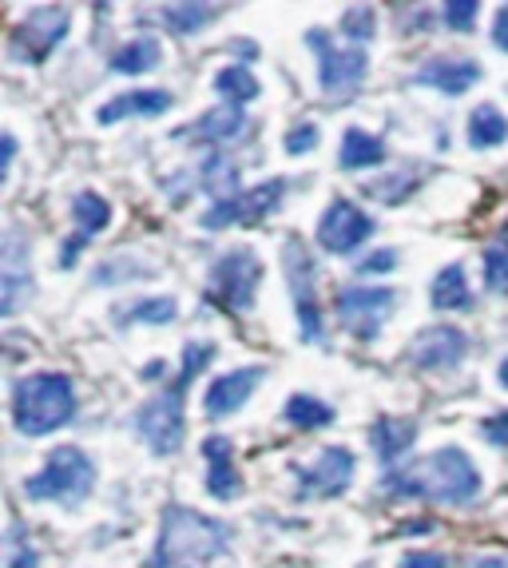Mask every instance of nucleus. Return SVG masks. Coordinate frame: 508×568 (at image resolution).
Masks as SVG:
<instances>
[{
	"label": "nucleus",
	"mask_w": 508,
	"mask_h": 568,
	"mask_svg": "<svg viewBox=\"0 0 508 568\" xmlns=\"http://www.w3.org/2000/svg\"><path fill=\"white\" fill-rule=\"evenodd\" d=\"M382 489L394 501H437V505H473L485 489V477L461 446H441L382 474Z\"/></svg>",
	"instance_id": "nucleus-1"
},
{
	"label": "nucleus",
	"mask_w": 508,
	"mask_h": 568,
	"mask_svg": "<svg viewBox=\"0 0 508 568\" xmlns=\"http://www.w3.org/2000/svg\"><path fill=\"white\" fill-rule=\"evenodd\" d=\"M231 545H235V529L226 521L191 509V505H167L148 568H207L219 557H226Z\"/></svg>",
	"instance_id": "nucleus-2"
},
{
	"label": "nucleus",
	"mask_w": 508,
	"mask_h": 568,
	"mask_svg": "<svg viewBox=\"0 0 508 568\" xmlns=\"http://www.w3.org/2000/svg\"><path fill=\"white\" fill-rule=\"evenodd\" d=\"M75 386L60 369H32L12 386V426L24 437H48L75 417Z\"/></svg>",
	"instance_id": "nucleus-3"
},
{
	"label": "nucleus",
	"mask_w": 508,
	"mask_h": 568,
	"mask_svg": "<svg viewBox=\"0 0 508 568\" xmlns=\"http://www.w3.org/2000/svg\"><path fill=\"white\" fill-rule=\"evenodd\" d=\"M95 462L80 446H60L48 454L37 474L24 477V497L29 501H57V505H84L95 489Z\"/></svg>",
	"instance_id": "nucleus-4"
},
{
	"label": "nucleus",
	"mask_w": 508,
	"mask_h": 568,
	"mask_svg": "<svg viewBox=\"0 0 508 568\" xmlns=\"http://www.w3.org/2000/svg\"><path fill=\"white\" fill-rule=\"evenodd\" d=\"M258 286H263V258L254 255L251 246H231L226 255H219L211 263L207 298L219 311H231V314L254 311Z\"/></svg>",
	"instance_id": "nucleus-5"
},
{
	"label": "nucleus",
	"mask_w": 508,
	"mask_h": 568,
	"mask_svg": "<svg viewBox=\"0 0 508 568\" xmlns=\"http://www.w3.org/2000/svg\"><path fill=\"white\" fill-rule=\"evenodd\" d=\"M283 271H286V291L294 298V314H298V331L306 342H326V323H322V303H318V258L306 243L286 239L283 243Z\"/></svg>",
	"instance_id": "nucleus-6"
},
{
	"label": "nucleus",
	"mask_w": 508,
	"mask_h": 568,
	"mask_svg": "<svg viewBox=\"0 0 508 568\" xmlns=\"http://www.w3.org/2000/svg\"><path fill=\"white\" fill-rule=\"evenodd\" d=\"M306 44L314 48V64H318V88L329 100H342V95H354L369 77V57L366 48L358 44H334L326 29L306 32Z\"/></svg>",
	"instance_id": "nucleus-7"
},
{
	"label": "nucleus",
	"mask_w": 508,
	"mask_h": 568,
	"mask_svg": "<svg viewBox=\"0 0 508 568\" xmlns=\"http://www.w3.org/2000/svg\"><path fill=\"white\" fill-rule=\"evenodd\" d=\"M183 389L187 386H175L160 389L151 402H143L135 409V434L140 442L151 449L155 457H171L180 454L183 442H187V409H183Z\"/></svg>",
	"instance_id": "nucleus-8"
},
{
	"label": "nucleus",
	"mask_w": 508,
	"mask_h": 568,
	"mask_svg": "<svg viewBox=\"0 0 508 568\" xmlns=\"http://www.w3.org/2000/svg\"><path fill=\"white\" fill-rule=\"evenodd\" d=\"M68 32H72V9H64V4H37L9 32V60L12 64H44Z\"/></svg>",
	"instance_id": "nucleus-9"
},
{
	"label": "nucleus",
	"mask_w": 508,
	"mask_h": 568,
	"mask_svg": "<svg viewBox=\"0 0 508 568\" xmlns=\"http://www.w3.org/2000/svg\"><path fill=\"white\" fill-rule=\"evenodd\" d=\"M291 474L298 481V501H334L358 477V457L346 446H326L314 462H294Z\"/></svg>",
	"instance_id": "nucleus-10"
},
{
	"label": "nucleus",
	"mask_w": 508,
	"mask_h": 568,
	"mask_svg": "<svg viewBox=\"0 0 508 568\" xmlns=\"http://www.w3.org/2000/svg\"><path fill=\"white\" fill-rule=\"evenodd\" d=\"M286 200V180H263L246 187L238 200L211 203V211L199 215L203 231H226V227H258L263 219H271Z\"/></svg>",
	"instance_id": "nucleus-11"
},
{
	"label": "nucleus",
	"mask_w": 508,
	"mask_h": 568,
	"mask_svg": "<svg viewBox=\"0 0 508 568\" xmlns=\"http://www.w3.org/2000/svg\"><path fill=\"white\" fill-rule=\"evenodd\" d=\"M374 231H377L374 215H366L358 203L329 200V207L322 211V219H318L314 239H318V246L326 251V255L349 258V255H358L362 246L374 239Z\"/></svg>",
	"instance_id": "nucleus-12"
},
{
	"label": "nucleus",
	"mask_w": 508,
	"mask_h": 568,
	"mask_svg": "<svg viewBox=\"0 0 508 568\" xmlns=\"http://www.w3.org/2000/svg\"><path fill=\"white\" fill-rule=\"evenodd\" d=\"M397 311L394 286H342L338 291V314L358 342H374L386 326V318Z\"/></svg>",
	"instance_id": "nucleus-13"
},
{
	"label": "nucleus",
	"mask_w": 508,
	"mask_h": 568,
	"mask_svg": "<svg viewBox=\"0 0 508 568\" xmlns=\"http://www.w3.org/2000/svg\"><path fill=\"white\" fill-rule=\"evenodd\" d=\"M469 354V334L461 326H425L417 331V338L409 342V362H414L421 374H445V369H457Z\"/></svg>",
	"instance_id": "nucleus-14"
},
{
	"label": "nucleus",
	"mask_w": 508,
	"mask_h": 568,
	"mask_svg": "<svg viewBox=\"0 0 508 568\" xmlns=\"http://www.w3.org/2000/svg\"><path fill=\"white\" fill-rule=\"evenodd\" d=\"M29 243L20 239V227L4 231V246H0V314L12 318L24 298H32V263H29Z\"/></svg>",
	"instance_id": "nucleus-15"
},
{
	"label": "nucleus",
	"mask_w": 508,
	"mask_h": 568,
	"mask_svg": "<svg viewBox=\"0 0 508 568\" xmlns=\"http://www.w3.org/2000/svg\"><path fill=\"white\" fill-rule=\"evenodd\" d=\"M266 382V366H238V369H226L219 374L215 382L207 386L203 394V414L211 422H223V417H235L246 402L254 398V389Z\"/></svg>",
	"instance_id": "nucleus-16"
},
{
	"label": "nucleus",
	"mask_w": 508,
	"mask_h": 568,
	"mask_svg": "<svg viewBox=\"0 0 508 568\" xmlns=\"http://www.w3.org/2000/svg\"><path fill=\"white\" fill-rule=\"evenodd\" d=\"M480 77H485V68L473 57H429L414 77H409V84L434 88V92H445V95H465L473 84H480Z\"/></svg>",
	"instance_id": "nucleus-17"
},
{
	"label": "nucleus",
	"mask_w": 508,
	"mask_h": 568,
	"mask_svg": "<svg viewBox=\"0 0 508 568\" xmlns=\"http://www.w3.org/2000/svg\"><path fill=\"white\" fill-rule=\"evenodd\" d=\"M203 457H207V493L215 501H238L243 493V474L235 465V442L223 434H211L203 442Z\"/></svg>",
	"instance_id": "nucleus-18"
},
{
	"label": "nucleus",
	"mask_w": 508,
	"mask_h": 568,
	"mask_svg": "<svg viewBox=\"0 0 508 568\" xmlns=\"http://www.w3.org/2000/svg\"><path fill=\"white\" fill-rule=\"evenodd\" d=\"M171 104H175V100H171V92H163V88H132V92L112 95V100L95 112V120L104 123V128H112V123H120V120H151V115L167 112Z\"/></svg>",
	"instance_id": "nucleus-19"
},
{
	"label": "nucleus",
	"mask_w": 508,
	"mask_h": 568,
	"mask_svg": "<svg viewBox=\"0 0 508 568\" xmlns=\"http://www.w3.org/2000/svg\"><path fill=\"white\" fill-rule=\"evenodd\" d=\"M369 446H374L377 462L386 465V474H389V469H397V462L417 446V422L414 417L382 414L374 426H369Z\"/></svg>",
	"instance_id": "nucleus-20"
},
{
	"label": "nucleus",
	"mask_w": 508,
	"mask_h": 568,
	"mask_svg": "<svg viewBox=\"0 0 508 568\" xmlns=\"http://www.w3.org/2000/svg\"><path fill=\"white\" fill-rule=\"evenodd\" d=\"M246 132V112L243 108H211V112H203L195 123H183L180 140H199V143H211V148H223V143L238 140V135Z\"/></svg>",
	"instance_id": "nucleus-21"
},
{
	"label": "nucleus",
	"mask_w": 508,
	"mask_h": 568,
	"mask_svg": "<svg viewBox=\"0 0 508 568\" xmlns=\"http://www.w3.org/2000/svg\"><path fill=\"white\" fill-rule=\"evenodd\" d=\"M429 303H434V311H457V314L477 311V298H473L469 275H465L461 263H449L437 271L434 286H429Z\"/></svg>",
	"instance_id": "nucleus-22"
},
{
	"label": "nucleus",
	"mask_w": 508,
	"mask_h": 568,
	"mask_svg": "<svg viewBox=\"0 0 508 568\" xmlns=\"http://www.w3.org/2000/svg\"><path fill=\"white\" fill-rule=\"evenodd\" d=\"M338 163L346 171L377 168V163H386V140L374 135V132H366V128H346V132H342Z\"/></svg>",
	"instance_id": "nucleus-23"
},
{
	"label": "nucleus",
	"mask_w": 508,
	"mask_h": 568,
	"mask_svg": "<svg viewBox=\"0 0 508 568\" xmlns=\"http://www.w3.org/2000/svg\"><path fill=\"white\" fill-rule=\"evenodd\" d=\"M160 64H163L160 37H135L120 52H112V72H120V77H148Z\"/></svg>",
	"instance_id": "nucleus-24"
},
{
	"label": "nucleus",
	"mask_w": 508,
	"mask_h": 568,
	"mask_svg": "<svg viewBox=\"0 0 508 568\" xmlns=\"http://www.w3.org/2000/svg\"><path fill=\"white\" fill-rule=\"evenodd\" d=\"M223 17V4H160V24L180 37H195V32L211 29Z\"/></svg>",
	"instance_id": "nucleus-25"
},
{
	"label": "nucleus",
	"mask_w": 508,
	"mask_h": 568,
	"mask_svg": "<svg viewBox=\"0 0 508 568\" xmlns=\"http://www.w3.org/2000/svg\"><path fill=\"white\" fill-rule=\"evenodd\" d=\"M465 135H469V148H477V152H492V148H500V143L508 140V115H500L497 104H477L469 112V128H465Z\"/></svg>",
	"instance_id": "nucleus-26"
},
{
	"label": "nucleus",
	"mask_w": 508,
	"mask_h": 568,
	"mask_svg": "<svg viewBox=\"0 0 508 568\" xmlns=\"http://www.w3.org/2000/svg\"><path fill=\"white\" fill-rule=\"evenodd\" d=\"M199 180L215 195V203L238 200V195H243V187H238V163L226 152H211L207 160H203V168H199Z\"/></svg>",
	"instance_id": "nucleus-27"
},
{
	"label": "nucleus",
	"mask_w": 508,
	"mask_h": 568,
	"mask_svg": "<svg viewBox=\"0 0 508 568\" xmlns=\"http://www.w3.org/2000/svg\"><path fill=\"white\" fill-rule=\"evenodd\" d=\"M72 223H75V235L95 239L104 235L112 227V203L100 195V191H80L72 200Z\"/></svg>",
	"instance_id": "nucleus-28"
},
{
	"label": "nucleus",
	"mask_w": 508,
	"mask_h": 568,
	"mask_svg": "<svg viewBox=\"0 0 508 568\" xmlns=\"http://www.w3.org/2000/svg\"><path fill=\"white\" fill-rule=\"evenodd\" d=\"M215 92L223 95V104L243 108V104H251V100H258L263 84H258V77H254L246 64H226L215 72Z\"/></svg>",
	"instance_id": "nucleus-29"
},
{
	"label": "nucleus",
	"mask_w": 508,
	"mask_h": 568,
	"mask_svg": "<svg viewBox=\"0 0 508 568\" xmlns=\"http://www.w3.org/2000/svg\"><path fill=\"white\" fill-rule=\"evenodd\" d=\"M180 318V303L171 298V294H163V298H140V303H132L128 311H115V323L120 326H167Z\"/></svg>",
	"instance_id": "nucleus-30"
},
{
	"label": "nucleus",
	"mask_w": 508,
	"mask_h": 568,
	"mask_svg": "<svg viewBox=\"0 0 508 568\" xmlns=\"http://www.w3.org/2000/svg\"><path fill=\"white\" fill-rule=\"evenodd\" d=\"M480 275L492 294H508V223L480 251Z\"/></svg>",
	"instance_id": "nucleus-31"
},
{
	"label": "nucleus",
	"mask_w": 508,
	"mask_h": 568,
	"mask_svg": "<svg viewBox=\"0 0 508 568\" xmlns=\"http://www.w3.org/2000/svg\"><path fill=\"white\" fill-rule=\"evenodd\" d=\"M283 422L294 429H322L334 422V409H329V402L314 398V394H291L283 406Z\"/></svg>",
	"instance_id": "nucleus-32"
},
{
	"label": "nucleus",
	"mask_w": 508,
	"mask_h": 568,
	"mask_svg": "<svg viewBox=\"0 0 508 568\" xmlns=\"http://www.w3.org/2000/svg\"><path fill=\"white\" fill-rule=\"evenodd\" d=\"M155 275V266L143 263L140 255H120V258H108L100 263V271L92 275L95 286H120V283H135V278H151Z\"/></svg>",
	"instance_id": "nucleus-33"
},
{
	"label": "nucleus",
	"mask_w": 508,
	"mask_h": 568,
	"mask_svg": "<svg viewBox=\"0 0 508 568\" xmlns=\"http://www.w3.org/2000/svg\"><path fill=\"white\" fill-rule=\"evenodd\" d=\"M215 354H219V346L215 342H207V338H191L187 346H183V366H180V386H191V382L203 374V369L215 362Z\"/></svg>",
	"instance_id": "nucleus-34"
},
{
	"label": "nucleus",
	"mask_w": 508,
	"mask_h": 568,
	"mask_svg": "<svg viewBox=\"0 0 508 568\" xmlns=\"http://www.w3.org/2000/svg\"><path fill=\"white\" fill-rule=\"evenodd\" d=\"M342 32H346L349 44H366V40L377 37V12L369 4H354V9L342 12Z\"/></svg>",
	"instance_id": "nucleus-35"
},
{
	"label": "nucleus",
	"mask_w": 508,
	"mask_h": 568,
	"mask_svg": "<svg viewBox=\"0 0 508 568\" xmlns=\"http://www.w3.org/2000/svg\"><path fill=\"white\" fill-rule=\"evenodd\" d=\"M366 191L382 203H402L409 191H417V180H409V171H394V175H386L382 183H369Z\"/></svg>",
	"instance_id": "nucleus-36"
},
{
	"label": "nucleus",
	"mask_w": 508,
	"mask_h": 568,
	"mask_svg": "<svg viewBox=\"0 0 508 568\" xmlns=\"http://www.w3.org/2000/svg\"><path fill=\"white\" fill-rule=\"evenodd\" d=\"M477 17H480V4L477 0H453L441 9V24L453 32H473L477 29Z\"/></svg>",
	"instance_id": "nucleus-37"
},
{
	"label": "nucleus",
	"mask_w": 508,
	"mask_h": 568,
	"mask_svg": "<svg viewBox=\"0 0 508 568\" xmlns=\"http://www.w3.org/2000/svg\"><path fill=\"white\" fill-rule=\"evenodd\" d=\"M318 143H322V128H318V123H294L291 132L283 135L286 155H311Z\"/></svg>",
	"instance_id": "nucleus-38"
},
{
	"label": "nucleus",
	"mask_w": 508,
	"mask_h": 568,
	"mask_svg": "<svg viewBox=\"0 0 508 568\" xmlns=\"http://www.w3.org/2000/svg\"><path fill=\"white\" fill-rule=\"evenodd\" d=\"M397 266V251L394 246H377L374 255H366L358 263V275H389Z\"/></svg>",
	"instance_id": "nucleus-39"
},
{
	"label": "nucleus",
	"mask_w": 508,
	"mask_h": 568,
	"mask_svg": "<svg viewBox=\"0 0 508 568\" xmlns=\"http://www.w3.org/2000/svg\"><path fill=\"white\" fill-rule=\"evenodd\" d=\"M480 434H485V442H489V446L505 449L508 446V409H505V414L485 417V422H480Z\"/></svg>",
	"instance_id": "nucleus-40"
},
{
	"label": "nucleus",
	"mask_w": 508,
	"mask_h": 568,
	"mask_svg": "<svg viewBox=\"0 0 508 568\" xmlns=\"http://www.w3.org/2000/svg\"><path fill=\"white\" fill-rule=\"evenodd\" d=\"M397 568H449V557L445 552H409Z\"/></svg>",
	"instance_id": "nucleus-41"
},
{
	"label": "nucleus",
	"mask_w": 508,
	"mask_h": 568,
	"mask_svg": "<svg viewBox=\"0 0 508 568\" xmlns=\"http://www.w3.org/2000/svg\"><path fill=\"white\" fill-rule=\"evenodd\" d=\"M9 568H40V552L32 549V545H20L9 557Z\"/></svg>",
	"instance_id": "nucleus-42"
},
{
	"label": "nucleus",
	"mask_w": 508,
	"mask_h": 568,
	"mask_svg": "<svg viewBox=\"0 0 508 568\" xmlns=\"http://www.w3.org/2000/svg\"><path fill=\"white\" fill-rule=\"evenodd\" d=\"M492 44H497L500 52H508V4L497 9V20H492Z\"/></svg>",
	"instance_id": "nucleus-43"
},
{
	"label": "nucleus",
	"mask_w": 508,
	"mask_h": 568,
	"mask_svg": "<svg viewBox=\"0 0 508 568\" xmlns=\"http://www.w3.org/2000/svg\"><path fill=\"white\" fill-rule=\"evenodd\" d=\"M465 568H508V552H485V557H473Z\"/></svg>",
	"instance_id": "nucleus-44"
},
{
	"label": "nucleus",
	"mask_w": 508,
	"mask_h": 568,
	"mask_svg": "<svg viewBox=\"0 0 508 568\" xmlns=\"http://www.w3.org/2000/svg\"><path fill=\"white\" fill-rule=\"evenodd\" d=\"M434 529H437V521H429V517H421V521H405V525H402L405 537H429Z\"/></svg>",
	"instance_id": "nucleus-45"
},
{
	"label": "nucleus",
	"mask_w": 508,
	"mask_h": 568,
	"mask_svg": "<svg viewBox=\"0 0 508 568\" xmlns=\"http://www.w3.org/2000/svg\"><path fill=\"white\" fill-rule=\"evenodd\" d=\"M155 378H167V362H148V366H143V382H155Z\"/></svg>",
	"instance_id": "nucleus-46"
},
{
	"label": "nucleus",
	"mask_w": 508,
	"mask_h": 568,
	"mask_svg": "<svg viewBox=\"0 0 508 568\" xmlns=\"http://www.w3.org/2000/svg\"><path fill=\"white\" fill-rule=\"evenodd\" d=\"M12 160H17V135H4V175L12 171Z\"/></svg>",
	"instance_id": "nucleus-47"
},
{
	"label": "nucleus",
	"mask_w": 508,
	"mask_h": 568,
	"mask_svg": "<svg viewBox=\"0 0 508 568\" xmlns=\"http://www.w3.org/2000/svg\"><path fill=\"white\" fill-rule=\"evenodd\" d=\"M497 382H500V389H508V358L500 362V369H497Z\"/></svg>",
	"instance_id": "nucleus-48"
}]
</instances>
